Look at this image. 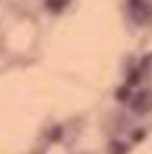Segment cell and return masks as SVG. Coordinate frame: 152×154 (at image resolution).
Listing matches in <instances>:
<instances>
[{
	"mask_svg": "<svg viewBox=\"0 0 152 154\" xmlns=\"http://www.w3.org/2000/svg\"><path fill=\"white\" fill-rule=\"evenodd\" d=\"M152 108V94L150 92H141V94L131 97V110L136 113H145V110Z\"/></svg>",
	"mask_w": 152,
	"mask_h": 154,
	"instance_id": "1",
	"label": "cell"
},
{
	"mask_svg": "<svg viewBox=\"0 0 152 154\" xmlns=\"http://www.w3.org/2000/svg\"><path fill=\"white\" fill-rule=\"evenodd\" d=\"M46 2H49L51 9H62V7L67 5V0H46Z\"/></svg>",
	"mask_w": 152,
	"mask_h": 154,
	"instance_id": "2",
	"label": "cell"
},
{
	"mask_svg": "<svg viewBox=\"0 0 152 154\" xmlns=\"http://www.w3.org/2000/svg\"><path fill=\"white\" fill-rule=\"evenodd\" d=\"M127 94H129V90H120L118 92V99H120V101H127V99H129Z\"/></svg>",
	"mask_w": 152,
	"mask_h": 154,
	"instance_id": "3",
	"label": "cell"
}]
</instances>
